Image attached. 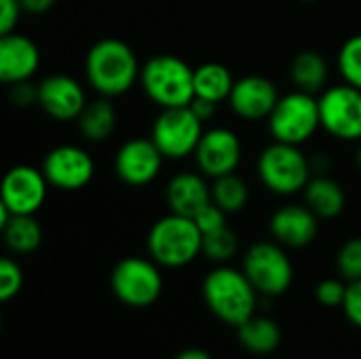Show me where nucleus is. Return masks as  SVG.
<instances>
[{"label":"nucleus","instance_id":"5","mask_svg":"<svg viewBox=\"0 0 361 359\" xmlns=\"http://www.w3.org/2000/svg\"><path fill=\"white\" fill-rule=\"evenodd\" d=\"M262 186L279 197L302 193L313 178V163L300 146L273 140L258 157Z\"/></svg>","mask_w":361,"mask_h":359},{"label":"nucleus","instance_id":"9","mask_svg":"<svg viewBox=\"0 0 361 359\" xmlns=\"http://www.w3.org/2000/svg\"><path fill=\"white\" fill-rule=\"evenodd\" d=\"M203 133V121L190 106L163 108L150 129L152 142L169 161H182L195 154Z\"/></svg>","mask_w":361,"mask_h":359},{"label":"nucleus","instance_id":"1","mask_svg":"<svg viewBox=\"0 0 361 359\" xmlns=\"http://www.w3.org/2000/svg\"><path fill=\"white\" fill-rule=\"evenodd\" d=\"M142 66L135 51L121 38L97 40L85 57V76L97 95L118 97L140 83Z\"/></svg>","mask_w":361,"mask_h":359},{"label":"nucleus","instance_id":"15","mask_svg":"<svg viewBox=\"0 0 361 359\" xmlns=\"http://www.w3.org/2000/svg\"><path fill=\"white\" fill-rule=\"evenodd\" d=\"M36 104L59 123L76 121L87 106V93L74 76L51 74L36 85Z\"/></svg>","mask_w":361,"mask_h":359},{"label":"nucleus","instance_id":"11","mask_svg":"<svg viewBox=\"0 0 361 359\" xmlns=\"http://www.w3.org/2000/svg\"><path fill=\"white\" fill-rule=\"evenodd\" d=\"M40 169L44 171L53 188L74 193L89 186V182L93 180L95 161L85 148L76 144H61L47 152Z\"/></svg>","mask_w":361,"mask_h":359},{"label":"nucleus","instance_id":"37","mask_svg":"<svg viewBox=\"0 0 361 359\" xmlns=\"http://www.w3.org/2000/svg\"><path fill=\"white\" fill-rule=\"evenodd\" d=\"M55 2L57 0H21V6L30 15H44L47 11L55 6Z\"/></svg>","mask_w":361,"mask_h":359},{"label":"nucleus","instance_id":"32","mask_svg":"<svg viewBox=\"0 0 361 359\" xmlns=\"http://www.w3.org/2000/svg\"><path fill=\"white\" fill-rule=\"evenodd\" d=\"M226 216H228V214L212 201V203L205 205L192 220L197 222V226H199L201 233L205 235V233H212V231H218V229L226 226V224H228V222H226Z\"/></svg>","mask_w":361,"mask_h":359},{"label":"nucleus","instance_id":"26","mask_svg":"<svg viewBox=\"0 0 361 359\" xmlns=\"http://www.w3.org/2000/svg\"><path fill=\"white\" fill-rule=\"evenodd\" d=\"M212 201L218 207H222L226 214H237L250 201V186L237 174H228V176L216 178L212 182Z\"/></svg>","mask_w":361,"mask_h":359},{"label":"nucleus","instance_id":"12","mask_svg":"<svg viewBox=\"0 0 361 359\" xmlns=\"http://www.w3.org/2000/svg\"><path fill=\"white\" fill-rule=\"evenodd\" d=\"M49 180L42 169L32 165H15L6 171L0 186V203L13 216H34L47 201Z\"/></svg>","mask_w":361,"mask_h":359},{"label":"nucleus","instance_id":"4","mask_svg":"<svg viewBox=\"0 0 361 359\" xmlns=\"http://www.w3.org/2000/svg\"><path fill=\"white\" fill-rule=\"evenodd\" d=\"M140 85L161 110L190 106L195 99V68L178 55H154L142 66Z\"/></svg>","mask_w":361,"mask_h":359},{"label":"nucleus","instance_id":"25","mask_svg":"<svg viewBox=\"0 0 361 359\" xmlns=\"http://www.w3.org/2000/svg\"><path fill=\"white\" fill-rule=\"evenodd\" d=\"M0 231L13 254H32L42 243V226L34 216H13Z\"/></svg>","mask_w":361,"mask_h":359},{"label":"nucleus","instance_id":"14","mask_svg":"<svg viewBox=\"0 0 361 359\" xmlns=\"http://www.w3.org/2000/svg\"><path fill=\"white\" fill-rule=\"evenodd\" d=\"M163 152L152 138H131L114 154V171L127 186H146L163 169Z\"/></svg>","mask_w":361,"mask_h":359},{"label":"nucleus","instance_id":"6","mask_svg":"<svg viewBox=\"0 0 361 359\" xmlns=\"http://www.w3.org/2000/svg\"><path fill=\"white\" fill-rule=\"evenodd\" d=\"M269 131L273 140L302 146L322 127L319 97L300 89H294L279 97L275 110L271 112Z\"/></svg>","mask_w":361,"mask_h":359},{"label":"nucleus","instance_id":"21","mask_svg":"<svg viewBox=\"0 0 361 359\" xmlns=\"http://www.w3.org/2000/svg\"><path fill=\"white\" fill-rule=\"evenodd\" d=\"M116 121H118V116H116V108H114L112 99L99 95L97 99L87 102L85 110L76 118V125L85 140L106 142L108 138H112V133L116 129Z\"/></svg>","mask_w":361,"mask_h":359},{"label":"nucleus","instance_id":"3","mask_svg":"<svg viewBox=\"0 0 361 359\" xmlns=\"http://www.w3.org/2000/svg\"><path fill=\"white\" fill-rule=\"evenodd\" d=\"M146 250L159 267L182 269L203 254V233L192 218L169 212L150 226Z\"/></svg>","mask_w":361,"mask_h":359},{"label":"nucleus","instance_id":"8","mask_svg":"<svg viewBox=\"0 0 361 359\" xmlns=\"http://www.w3.org/2000/svg\"><path fill=\"white\" fill-rule=\"evenodd\" d=\"M110 288L118 303L144 309L159 300L163 292V275L152 258L127 256L114 264L110 273Z\"/></svg>","mask_w":361,"mask_h":359},{"label":"nucleus","instance_id":"39","mask_svg":"<svg viewBox=\"0 0 361 359\" xmlns=\"http://www.w3.org/2000/svg\"><path fill=\"white\" fill-rule=\"evenodd\" d=\"M357 167H360V171H361V142H360V148H357Z\"/></svg>","mask_w":361,"mask_h":359},{"label":"nucleus","instance_id":"34","mask_svg":"<svg viewBox=\"0 0 361 359\" xmlns=\"http://www.w3.org/2000/svg\"><path fill=\"white\" fill-rule=\"evenodd\" d=\"M21 13H25L21 0H0V36L15 32Z\"/></svg>","mask_w":361,"mask_h":359},{"label":"nucleus","instance_id":"23","mask_svg":"<svg viewBox=\"0 0 361 359\" xmlns=\"http://www.w3.org/2000/svg\"><path fill=\"white\" fill-rule=\"evenodd\" d=\"M237 339L241 347L254 355H269L281 345V328L271 317H250L237 328Z\"/></svg>","mask_w":361,"mask_h":359},{"label":"nucleus","instance_id":"36","mask_svg":"<svg viewBox=\"0 0 361 359\" xmlns=\"http://www.w3.org/2000/svg\"><path fill=\"white\" fill-rule=\"evenodd\" d=\"M190 108H192V112H195L203 123H207V121L216 114L218 104H216V102H209V99H203V97H195V99L190 102Z\"/></svg>","mask_w":361,"mask_h":359},{"label":"nucleus","instance_id":"2","mask_svg":"<svg viewBox=\"0 0 361 359\" xmlns=\"http://www.w3.org/2000/svg\"><path fill=\"white\" fill-rule=\"evenodd\" d=\"M207 309L224 324L239 328L258 309V290L252 286L243 269L220 264L212 269L201 286Z\"/></svg>","mask_w":361,"mask_h":359},{"label":"nucleus","instance_id":"22","mask_svg":"<svg viewBox=\"0 0 361 359\" xmlns=\"http://www.w3.org/2000/svg\"><path fill=\"white\" fill-rule=\"evenodd\" d=\"M328 76H330L328 61L317 51H311V49L300 51L290 63V78L294 87L300 91H307L313 95L322 93L328 85Z\"/></svg>","mask_w":361,"mask_h":359},{"label":"nucleus","instance_id":"24","mask_svg":"<svg viewBox=\"0 0 361 359\" xmlns=\"http://www.w3.org/2000/svg\"><path fill=\"white\" fill-rule=\"evenodd\" d=\"M235 76L233 72L218 61H207L195 68V97H203L209 102H228V95L233 91Z\"/></svg>","mask_w":361,"mask_h":359},{"label":"nucleus","instance_id":"17","mask_svg":"<svg viewBox=\"0 0 361 359\" xmlns=\"http://www.w3.org/2000/svg\"><path fill=\"white\" fill-rule=\"evenodd\" d=\"M269 231L277 243L290 250L307 248L319 233V218L307 205H283L273 212Z\"/></svg>","mask_w":361,"mask_h":359},{"label":"nucleus","instance_id":"30","mask_svg":"<svg viewBox=\"0 0 361 359\" xmlns=\"http://www.w3.org/2000/svg\"><path fill=\"white\" fill-rule=\"evenodd\" d=\"M23 286V271L13 258L0 260V300L8 303L21 292Z\"/></svg>","mask_w":361,"mask_h":359},{"label":"nucleus","instance_id":"35","mask_svg":"<svg viewBox=\"0 0 361 359\" xmlns=\"http://www.w3.org/2000/svg\"><path fill=\"white\" fill-rule=\"evenodd\" d=\"M11 99L17 106H30L36 102V87H30L27 83L11 85Z\"/></svg>","mask_w":361,"mask_h":359},{"label":"nucleus","instance_id":"18","mask_svg":"<svg viewBox=\"0 0 361 359\" xmlns=\"http://www.w3.org/2000/svg\"><path fill=\"white\" fill-rule=\"evenodd\" d=\"M40 68L38 44L23 34L0 36V80L4 85L27 83Z\"/></svg>","mask_w":361,"mask_h":359},{"label":"nucleus","instance_id":"28","mask_svg":"<svg viewBox=\"0 0 361 359\" xmlns=\"http://www.w3.org/2000/svg\"><path fill=\"white\" fill-rule=\"evenodd\" d=\"M338 70L345 83L361 89V34L347 38L338 51Z\"/></svg>","mask_w":361,"mask_h":359},{"label":"nucleus","instance_id":"33","mask_svg":"<svg viewBox=\"0 0 361 359\" xmlns=\"http://www.w3.org/2000/svg\"><path fill=\"white\" fill-rule=\"evenodd\" d=\"M343 311H345L347 320L353 326L361 328V279H355V281L347 284V294H345Z\"/></svg>","mask_w":361,"mask_h":359},{"label":"nucleus","instance_id":"7","mask_svg":"<svg viewBox=\"0 0 361 359\" xmlns=\"http://www.w3.org/2000/svg\"><path fill=\"white\" fill-rule=\"evenodd\" d=\"M243 273L262 296H281L292 288L294 267L286 248L277 241H258L243 254Z\"/></svg>","mask_w":361,"mask_h":359},{"label":"nucleus","instance_id":"19","mask_svg":"<svg viewBox=\"0 0 361 359\" xmlns=\"http://www.w3.org/2000/svg\"><path fill=\"white\" fill-rule=\"evenodd\" d=\"M165 201L169 212L195 218L205 205L212 203V184H207V176L201 171L176 174L165 186Z\"/></svg>","mask_w":361,"mask_h":359},{"label":"nucleus","instance_id":"29","mask_svg":"<svg viewBox=\"0 0 361 359\" xmlns=\"http://www.w3.org/2000/svg\"><path fill=\"white\" fill-rule=\"evenodd\" d=\"M336 269L345 281L361 279V237L345 241L336 254Z\"/></svg>","mask_w":361,"mask_h":359},{"label":"nucleus","instance_id":"10","mask_svg":"<svg viewBox=\"0 0 361 359\" xmlns=\"http://www.w3.org/2000/svg\"><path fill=\"white\" fill-rule=\"evenodd\" d=\"M322 129L343 142H361V89L343 83L319 95Z\"/></svg>","mask_w":361,"mask_h":359},{"label":"nucleus","instance_id":"13","mask_svg":"<svg viewBox=\"0 0 361 359\" xmlns=\"http://www.w3.org/2000/svg\"><path fill=\"white\" fill-rule=\"evenodd\" d=\"M192 157L197 161L199 171L216 180V178L237 171L243 159V146H241L239 135L233 129L212 127V129H205Z\"/></svg>","mask_w":361,"mask_h":359},{"label":"nucleus","instance_id":"27","mask_svg":"<svg viewBox=\"0 0 361 359\" xmlns=\"http://www.w3.org/2000/svg\"><path fill=\"white\" fill-rule=\"evenodd\" d=\"M237 250H239V237L228 224L203 235V256H207L214 262L220 264L228 262L231 258H235Z\"/></svg>","mask_w":361,"mask_h":359},{"label":"nucleus","instance_id":"38","mask_svg":"<svg viewBox=\"0 0 361 359\" xmlns=\"http://www.w3.org/2000/svg\"><path fill=\"white\" fill-rule=\"evenodd\" d=\"M173 359H212V355L205 351V349H199V347H190V349H184L180 351Z\"/></svg>","mask_w":361,"mask_h":359},{"label":"nucleus","instance_id":"20","mask_svg":"<svg viewBox=\"0 0 361 359\" xmlns=\"http://www.w3.org/2000/svg\"><path fill=\"white\" fill-rule=\"evenodd\" d=\"M305 193V205L315 212L319 220H332L338 218L347 207V193L341 182H336L330 176H315L307 184Z\"/></svg>","mask_w":361,"mask_h":359},{"label":"nucleus","instance_id":"31","mask_svg":"<svg viewBox=\"0 0 361 359\" xmlns=\"http://www.w3.org/2000/svg\"><path fill=\"white\" fill-rule=\"evenodd\" d=\"M345 294H347V284L343 281V277L341 279L330 277L315 286V298L324 307H343Z\"/></svg>","mask_w":361,"mask_h":359},{"label":"nucleus","instance_id":"40","mask_svg":"<svg viewBox=\"0 0 361 359\" xmlns=\"http://www.w3.org/2000/svg\"><path fill=\"white\" fill-rule=\"evenodd\" d=\"M307 2H311V0H307Z\"/></svg>","mask_w":361,"mask_h":359},{"label":"nucleus","instance_id":"16","mask_svg":"<svg viewBox=\"0 0 361 359\" xmlns=\"http://www.w3.org/2000/svg\"><path fill=\"white\" fill-rule=\"evenodd\" d=\"M279 97L281 95L273 80L260 74H247L235 80L228 106L243 121H264L275 110Z\"/></svg>","mask_w":361,"mask_h":359}]
</instances>
